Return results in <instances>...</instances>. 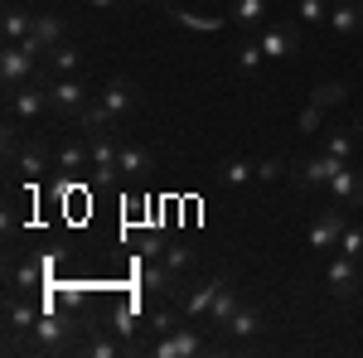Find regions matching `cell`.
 <instances>
[{"label":"cell","mask_w":363,"mask_h":358,"mask_svg":"<svg viewBox=\"0 0 363 358\" xmlns=\"http://www.w3.org/2000/svg\"><path fill=\"white\" fill-rule=\"evenodd\" d=\"M136 102H140V92L136 83L126 78V73H116V78H107V83L92 92V107L83 111V121L78 126H107V131H116V126H126L131 116H136Z\"/></svg>","instance_id":"obj_1"},{"label":"cell","mask_w":363,"mask_h":358,"mask_svg":"<svg viewBox=\"0 0 363 358\" xmlns=\"http://www.w3.org/2000/svg\"><path fill=\"white\" fill-rule=\"evenodd\" d=\"M223 286H228L223 276H208V281H199L189 296H179V310H184V320H203V315H208V305H213V296H218Z\"/></svg>","instance_id":"obj_19"},{"label":"cell","mask_w":363,"mask_h":358,"mask_svg":"<svg viewBox=\"0 0 363 358\" xmlns=\"http://www.w3.org/2000/svg\"><path fill=\"white\" fill-rule=\"evenodd\" d=\"M262 63H267L262 39H257V34H247V39L233 49V68H238V78H257V73H262Z\"/></svg>","instance_id":"obj_23"},{"label":"cell","mask_w":363,"mask_h":358,"mask_svg":"<svg viewBox=\"0 0 363 358\" xmlns=\"http://www.w3.org/2000/svg\"><path fill=\"white\" fill-rule=\"evenodd\" d=\"M87 10H102V15H112V10H121V0H83Z\"/></svg>","instance_id":"obj_37"},{"label":"cell","mask_w":363,"mask_h":358,"mask_svg":"<svg viewBox=\"0 0 363 358\" xmlns=\"http://www.w3.org/2000/svg\"><path fill=\"white\" fill-rule=\"evenodd\" d=\"M325 291H330L335 301L359 296V291H363V262H359V257L335 252V257H330V267H325Z\"/></svg>","instance_id":"obj_11"},{"label":"cell","mask_w":363,"mask_h":358,"mask_svg":"<svg viewBox=\"0 0 363 358\" xmlns=\"http://www.w3.org/2000/svg\"><path fill=\"white\" fill-rule=\"evenodd\" d=\"M349 228V208L344 203H325L320 213H315V223H310V233H306V247L310 252H339V233Z\"/></svg>","instance_id":"obj_9"},{"label":"cell","mask_w":363,"mask_h":358,"mask_svg":"<svg viewBox=\"0 0 363 358\" xmlns=\"http://www.w3.org/2000/svg\"><path fill=\"white\" fill-rule=\"evenodd\" d=\"M54 160L63 174H92V155H87V136H63L54 145Z\"/></svg>","instance_id":"obj_15"},{"label":"cell","mask_w":363,"mask_h":358,"mask_svg":"<svg viewBox=\"0 0 363 358\" xmlns=\"http://www.w3.org/2000/svg\"><path fill=\"white\" fill-rule=\"evenodd\" d=\"M49 276V262L44 257H29V262H10V286L5 291H39Z\"/></svg>","instance_id":"obj_22"},{"label":"cell","mask_w":363,"mask_h":358,"mask_svg":"<svg viewBox=\"0 0 363 358\" xmlns=\"http://www.w3.org/2000/svg\"><path fill=\"white\" fill-rule=\"evenodd\" d=\"M179 325H184L179 301H165L160 310H150V315H145V334H155V339H160V334H169V330H179Z\"/></svg>","instance_id":"obj_30"},{"label":"cell","mask_w":363,"mask_h":358,"mask_svg":"<svg viewBox=\"0 0 363 358\" xmlns=\"http://www.w3.org/2000/svg\"><path fill=\"white\" fill-rule=\"evenodd\" d=\"M87 155H92V184H121L116 174V155H121V140L107 126H87Z\"/></svg>","instance_id":"obj_7"},{"label":"cell","mask_w":363,"mask_h":358,"mask_svg":"<svg viewBox=\"0 0 363 358\" xmlns=\"http://www.w3.org/2000/svg\"><path fill=\"white\" fill-rule=\"evenodd\" d=\"M325 25H330V34H339V39L359 34V29H363V0H335Z\"/></svg>","instance_id":"obj_20"},{"label":"cell","mask_w":363,"mask_h":358,"mask_svg":"<svg viewBox=\"0 0 363 358\" xmlns=\"http://www.w3.org/2000/svg\"><path fill=\"white\" fill-rule=\"evenodd\" d=\"M44 73H54V78H78L83 73V49L78 44H54L49 54H44Z\"/></svg>","instance_id":"obj_17"},{"label":"cell","mask_w":363,"mask_h":358,"mask_svg":"<svg viewBox=\"0 0 363 358\" xmlns=\"http://www.w3.org/2000/svg\"><path fill=\"white\" fill-rule=\"evenodd\" d=\"M257 39H262V54H267V58H291V54H301V34H296V25H267Z\"/></svg>","instance_id":"obj_16"},{"label":"cell","mask_w":363,"mask_h":358,"mask_svg":"<svg viewBox=\"0 0 363 358\" xmlns=\"http://www.w3.org/2000/svg\"><path fill=\"white\" fill-rule=\"evenodd\" d=\"M0 34H5V44H25L29 34H34V15L20 10V5H5V15H0Z\"/></svg>","instance_id":"obj_25"},{"label":"cell","mask_w":363,"mask_h":358,"mask_svg":"<svg viewBox=\"0 0 363 358\" xmlns=\"http://www.w3.org/2000/svg\"><path fill=\"white\" fill-rule=\"evenodd\" d=\"M267 15H272L267 0H233V10H228V20L242 29V34H262L267 29Z\"/></svg>","instance_id":"obj_21"},{"label":"cell","mask_w":363,"mask_h":358,"mask_svg":"<svg viewBox=\"0 0 363 358\" xmlns=\"http://www.w3.org/2000/svg\"><path fill=\"white\" fill-rule=\"evenodd\" d=\"M339 165H354V160H335V155H325V150H315V155H301V160H291L286 165V179L296 184L301 194H320L330 179H335Z\"/></svg>","instance_id":"obj_6"},{"label":"cell","mask_w":363,"mask_h":358,"mask_svg":"<svg viewBox=\"0 0 363 358\" xmlns=\"http://www.w3.org/2000/svg\"><path fill=\"white\" fill-rule=\"evenodd\" d=\"M344 97H349V83H344V78H325V83L310 87V102H315V107H325V111L339 107Z\"/></svg>","instance_id":"obj_31"},{"label":"cell","mask_w":363,"mask_h":358,"mask_svg":"<svg viewBox=\"0 0 363 358\" xmlns=\"http://www.w3.org/2000/svg\"><path fill=\"white\" fill-rule=\"evenodd\" d=\"M10 160H15V169H20V179H29V184H34V179H44L49 169H58L49 140H39V136L15 140V145H10Z\"/></svg>","instance_id":"obj_10"},{"label":"cell","mask_w":363,"mask_h":358,"mask_svg":"<svg viewBox=\"0 0 363 358\" xmlns=\"http://www.w3.org/2000/svg\"><path fill=\"white\" fill-rule=\"evenodd\" d=\"M29 44H34L39 54H49L54 44H63V20H58V15H34V34H29Z\"/></svg>","instance_id":"obj_29"},{"label":"cell","mask_w":363,"mask_h":358,"mask_svg":"<svg viewBox=\"0 0 363 358\" xmlns=\"http://www.w3.org/2000/svg\"><path fill=\"white\" fill-rule=\"evenodd\" d=\"M39 315H44V310L29 301V291H5V344L20 349V339L34 330Z\"/></svg>","instance_id":"obj_12"},{"label":"cell","mask_w":363,"mask_h":358,"mask_svg":"<svg viewBox=\"0 0 363 358\" xmlns=\"http://www.w3.org/2000/svg\"><path fill=\"white\" fill-rule=\"evenodd\" d=\"M39 68H44V54L29 39L25 44H0V83H5V92L29 83V78H39Z\"/></svg>","instance_id":"obj_8"},{"label":"cell","mask_w":363,"mask_h":358,"mask_svg":"<svg viewBox=\"0 0 363 358\" xmlns=\"http://www.w3.org/2000/svg\"><path fill=\"white\" fill-rule=\"evenodd\" d=\"M359 145H363V116H359Z\"/></svg>","instance_id":"obj_38"},{"label":"cell","mask_w":363,"mask_h":358,"mask_svg":"<svg viewBox=\"0 0 363 358\" xmlns=\"http://www.w3.org/2000/svg\"><path fill=\"white\" fill-rule=\"evenodd\" d=\"M140 354H145V358H199V354H208V339L199 334V320H184L179 330L150 339Z\"/></svg>","instance_id":"obj_5"},{"label":"cell","mask_w":363,"mask_h":358,"mask_svg":"<svg viewBox=\"0 0 363 358\" xmlns=\"http://www.w3.org/2000/svg\"><path fill=\"white\" fill-rule=\"evenodd\" d=\"M320 131H325V107L306 102L301 107V136H320Z\"/></svg>","instance_id":"obj_35"},{"label":"cell","mask_w":363,"mask_h":358,"mask_svg":"<svg viewBox=\"0 0 363 358\" xmlns=\"http://www.w3.org/2000/svg\"><path fill=\"white\" fill-rule=\"evenodd\" d=\"M238 305H242V296H238V291H233V286H223V291H218V296H213V305H208V315H203V320H199V325H213V330H223L228 320H233V315H238Z\"/></svg>","instance_id":"obj_27"},{"label":"cell","mask_w":363,"mask_h":358,"mask_svg":"<svg viewBox=\"0 0 363 358\" xmlns=\"http://www.w3.org/2000/svg\"><path fill=\"white\" fill-rule=\"evenodd\" d=\"M44 83H49V107H54V121H83V111L92 107V87L83 78H54V73H44Z\"/></svg>","instance_id":"obj_4"},{"label":"cell","mask_w":363,"mask_h":358,"mask_svg":"<svg viewBox=\"0 0 363 358\" xmlns=\"http://www.w3.org/2000/svg\"><path fill=\"white\" fill-rule=\"evenodd\" d=\"M83 330L87 325H78V320H68V315H58V310H44V315L34 320V330L20 339V349H25V354H73Z\"/></svg>","instance_id":"obj_2"},{"label":"cell","mask_w":363,"mask_h":358,"mask_svg":"<svg viewBox=\"0 0 363 358\" xmlns=\"http://www.w3.org/2000/svg\"><path fill=\"white\" fill-rule=\"evenodd\" d=\"M213 179L223 189H247V184H257V160H223L213 169Z\"/></svg>","instance_id":"obj_24"},{"label":"cell","mask_w":363,"mask_h":358,"mask_svg":"<svg viewBox=\"0 0 363 358\" xmlns=\"http://www.w3.org/2000/svg\"><path fill=\"white\" fill-rule=\"evenodd\" d=\"M325 194H330V203H344L349 213L363 208V169L359 165H339L335 179L325 184Z\"/></svg>","instance_id":"obj_13"},{"label":"cell","mask_w":363,"mask_h":358,"mask_svg":"<svg viewBox=\"0 0 363 358\" xmlns=\"http://www.w3.org/2000/svg\"><path fill=\"white\" fill-rule=\"evenodd\" d=\"M223 334H233V339H257V334H262V310L242 301V305H238V315L223 325Z\"/></svg>","instance_id":"obj_28"},{"label":"cell","mask_w":363,"mask_h":358,"mask_svg":"<svg viewBox=\"0 0 363 358\" xmlns=\"http://www.w3.org/2000/svg\"><path fill=\"white\" fill-rule=\"evenodd\" d=\"M155 169V155L136 145V140H121V155H116V174H121V184H145V174Z\"/></svg>","instance_id":"obj_14"},{"label":"cell","mask_w":363,"mask_h":358,"mask_svg":"<svg viewBox=\"0 0 363 358\" xmlns=\"http://www.w3.org/2000/svg\"><path fill=\"white\" fill-rule=\"evenodd\" d=\"M5 116H10V121H20V126H34V121L54 116V107H49V83H44V73L5 92Z\"/></svg>","instance_id":"obj_3"},{"label":"cell","mask_w":363,"mask_h":358,"mask_svg":"<svg viewBox=\"0 0 363 358\" xmlns=\"http://www.w3.org/2000/svg\"><path fill=\"white\" fill-rule=\"evenodd\" d=\"M73 354H87V358H116V354H126V339L121 334H87V339H78V349Z\"/></svg>","instance_id":"obj_26"},{"label":"cell","mask_w":363,"mask_h":358,"mask_svg":"<svg viewBox=\"0 0 363 358\" xmlns=\"http://www.w3.org/2000/svg\"><path fill=\"white\" fill-rule=\"evenodd\" d=\"M320 150L335 160H354L359 155V126H325L320 131Z\"/></svg>","instance_id":"obj_18"},{"label":"cell","mask_w":363,"mask_h":358,"mask_svg":"<svg viewBox=\"0 0 363 358\" xmlns=\"http://www.w3.org/2000/svg\"><path fill=\"white\" fill-rule=\"evenodd\" d=\"M359 169H363V165H359Z\"/></svg>","instance_id":"obj_39"},{"label":"cell","mask_w":363,"mask_h":358,"mask_svg":"<svg viewBox=\"0 0 363 358\" xmlns=\"http://www.w3.org/2000/svg\"><path fill=\"white\" fill-rule=\"evenodd\" d=\"M339 252H349V257H359V262H363V223L349 218V228L339 233Z\"/></svg>","instance_id":"obj_34"},{"label":"cell","mask_w":363,"mask_h":358,"mask_svg":"<svg viewBox=\"0 0 363 358\" xmlns=\"http://www.w3.org/2000/svg\"><path fill=\"white\" fill-rule=\"evenodd\" d=\"M160 262H165L174 276H189V272H194V252H189V247H165V252H160Z\"/></svg>","instance_id":"obj_33"},{"label":"cell","mask_w":363,"mask_h":358,"mask_svg":"<svg viewBox=\"0 0 363 358\" xmlns=\"http://www.w3.org/2000/svg\"><path fill=\"white\" fill-rule=\"evenodd\" d=\"M272 179H286V160H257V184H272Z\"/></svg>","instance_id":"obj_36"},{"label":"cell","mask_w":363,"mask_h":358,"mask_svg":"<svg viewBox=\"0 0 363 358\" xmlns=\"http://www.w3.org/2000/svg\"><path fill=\"white\" fill-rule=\"evenodd\" d=\"M330 5L335 0H296V15H301V25H325L330 20Z\"/></svg>","instance_id":"obj_32"}]
</instances>
